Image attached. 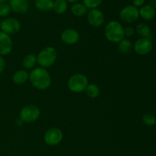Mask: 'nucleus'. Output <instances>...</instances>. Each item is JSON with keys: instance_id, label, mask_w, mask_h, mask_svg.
<instances>
[{"instance_id": "a211bd4d", "label": "nucleus", "mask_w": 156, "mask_h": 156, "mask_svg": "<svg viewBox=\"0 0 156 156\" xmlns=\"http://www.w3.org/2000/svg\"><path fill=\"white\" fill-rule=\"evenodd\" d=\"M117 49L121 54H128L132 50V43L130 40L124 37L117 44Z\"/></svg>"}, {"instance_id": "f704fd0d", "label": "nucleus", "mask_w": 156, "mask_h": 156, "mask_svg": "<svg viewBox=\"0 0 156 156\" xmlns=\"http://www.w3.org/2000/svg\"><path fill=\"white\" fill-rule=\"evenodd\" d=\"M154 156H156V155H154Z\"/></svg>"}, {"instance_id": "1a4fd4ad", "label": "nucleus", "mask_w": 156, "mask_h": 156, "mask_svg": "<svg viewBox=\"0 0 156 156\" xmlns=\"http://www.w3.org/2000/svg\"><path fill=\"white\" fill-rule=\"evenodd\" d=\"M153 48V44L151 39L142 38L137 40L133 45V49L137 54L140 56H146L151 53Z\"/></svg>"}, {"instance_id": "7ed1b4c3", "label": "nucleus", "mask_w": 156, "mask_h": 156, "mask_svg": "<svg viewBox=\"0 0 156 156\" xmlns=\"http://www.w3.org/2000/svg\"><path fill=\"white\" fill-rule=\"evenodd\" d=\"M57 59V51L53 47H47L43 49L37 56V63L40 67L47 69L51 67Z\"/></svg>"}, {"instance_id": "393cba45", "label": "nucleus", "mask_w": 156, "mask_h": 156, "mask_svg": "<svg viewBox=\"0 0 156 156\" xmlns=\"http://www.w3.org/2000/svg\"><path fill=\"white\" fill-rule=\"evenodd\" d=\"M12 12L10 5L7 3H2L0 5V17L1 18H5Z\"/></svg>"}, {"instance_id": "20e7f679", "label": "nucleus", "mask_w": 156, "mask_h": 156, "mask_svg": "<svg viewBox=\"0 0 156 156\" xmlns=\"http://www.w3.org/2000/svg\"><path fill=\"white\" fill-rule=\"evenodd\" d=\"M88 84L89 82L86 76L82 73H75L69 78L67 86L70 91L79 94L85 91Z\"/></svg>"}, {"instance_id": "ddd939ff", "label": "nucleus", "mask_w": 156, "mask_h": 156, "mask_svg": "<svg viewBox=\"0 0 156 156\" xmlns=\"http://www.w3.org/2000/svg\"><path fill=\"white\" fill-rule=\"evenodd\" d=\"M9 5L15 13L25 14L29 9L28 0H9Z\"/></svg>"}, {"instance_id": "f257e3e1", "label": "nucleus", "mask_w": 156, "mask_h": 156, "mask_svg": "<svg viewBox=\"0 0 156 156\" xmlns=\"http://www.w3.org/2000/svg\"><path fill=\"white\" fill-rule=\"evenodd\" d=\"M29 81L34 88L44 91L50 88L51 85V76L47 69L36 67L29 74Z\"/></svg>"}, {"instance_id": "39448f33", "label": "nucleus", "mask_w": 156, "mask_h": 156, "mask_svg": "<svg viewBox=\"0 0 156 156\" xmlns=\"http://www.w3.org/2000/svg\"><path fill=\"white\" fill-rule=\"evenodd\" d=\"M41 116V110L34 105H28L20 111L19 118L23 123H31L37 121Z\"/></svg>"}, {"instance_id": "5701e85b", "label": "nucleus", "mask_w": 156, "mask_h": 156, "mask_svg": "<svg viewBox=\"0 0 156 156\" xmlns=\"http://www.w3.org/2000/svg\"><path fill=\"white\" fill-rule=\"evenodd\" d=\"M143 122L146 126H152L156 124V117L154 114L151 113L145 114L143 117Z\"/></svg>"}, {"instance_id": "4468645a", "label": "nucleus", "mask_w": 156, "mask_h": 156, "mask_svg": "<svg viewBox=\"0 0 156 156\" xmlns=\"http://www.w3.org/2000/svg\"><path fill=\"white\" fill-rule=\"evenodd\" d=\"M140 17H141L143 20L150 21L153 19L155 16V9L153 6L150 5H144L139 9Z\"/></svg>"}, {"instance_id": "2f4dec72", "label": "nucleus", "mask_w": 156, "mask_h": 156, "mask_svg": "<svg viewBox=\"0 0 156 156\" xmlns=\"http://www.w3.org/2000/svg\"><path fill=\"white\" fill-rule=\"evenodd\" d=\"M150 1H152V2H153L156 3V0H150Z\"/></svg>"}, {"instance_id": "dca6fc26", "label": "nucleus", "mask_w": 156, "mask_h": 156, "mask_svg": "<svg viewBox=\"0 0 156 156\" xmlns=\"http://www.w3.org/2000/svg\"><path fill=\"white\" fill-rule=\"evenodd\" d=\"M29 79V73L24 69H19L12 76V81L16 85H22Z\"/></svg>"}, {"instance_id": "9d476101", "label": "nucleus", "mask_w": 156, "mask_h": 156, "mask_svg": "<svg viewBox=\"0 0 156 156\" xmlns=\"http://www.w3.org/2000/svg\"><path fill=\"white\" fill-rule=\"evenodd\" d=\"M105 15L98 9H91L87 14V21L91 27H101L105 23Z\"/></svg>"}, {"instance_id": "423d86ee", "label": "nucleus", "mask_w": 156, "mask_h": 156, "mask_svg": "<svg viewBox=\"0 0 156 156\" xmlns=\"http://www.w3.org/2000/svg\"><path fill=\"white\" fill-rule=\"evenodd\" d=\"M119 17L123 22L126 24H132L140 18L138 8L135 7L133 5L125 6L120 10Z\"/></svg>"}, {"instance_id": "c756f323", "label": "nucleus", "mask_w": 156, "mask_h": 156, "mask_svg": "<svg viewBox=\"0 0 156 156\" xmlns=\"http://www.w3.org/2000/svg\"><path fill=\"white\" fill-rule=\"evenodd\" d=\"M67 2H70V3H76L79 0H66Z\"/></svg>"}, {"instance_id": "a878e982", "label": "nucleus", "mask_w": 156, "mask_h": 156, "mask_svg": "<svg viewBox=\"0 0 156 156\" xmlns=\"http://www.w3.org/2000/svg\"><path fill=\"white\" fill-rule=\"evenodd\" d=\"M135 29L133 27H130V26H128V27H125L124 28V35L125 37H131L133 36L135 34Z\"/></svg>"}, {"instance_id": "4be33fe9", "label": "nucleus", "mask_w": 156, "mask_h": 156, "mask_svg": "<svg viewBox=\"0 0 156 156\" xmlns=\"http://www.w3.org/2000/svg\"><path fill=\"white\" fill-rule=\"evenodd\" d=\"M85 93L90 98H96L100 94V88L94 83H89L85 89Z\"/></svg>"}, {"instance_id": "b1692460", "label": "nucleus", "mask_w": 156, "mask_h": 156, "mask_svg": "<svg viewBox=\"0 0 156 156\" xmlns=\"http://www.w3.org/2000/svg\"><path fill=\"white\" fill-rule=\"evenodd\" d=\"M83 4L88 9H98L102 4L104 0H82Z\"/></svg>"}, {"instance_id": "c85d7f7f", "label": "nucleus", "mask_w": 156, "mask_h": 156, "mask_svg": "<svg viewBox=\"0 0 156 156\" xmlns=\"http://www.w3.org/2000/svg\"><path fill=\"white\" fill-rule=\"evenodd\" d=\"M23 123H23V122H22V120H21V119H20V118L18 119V120H16V124L18 125V126H21V125L23 124Z\"/></svg>"}, {"instance_id": "0eeeda50", "label": "nucleus", "mask_w": 156, "mask_h": 156, "mask_svg": "<svg viewBox=\"0 0 156 156\" xmlns=\"http://www.w3.org/2000/svg\"><path fill=\"white\" fill-rule=\"evenodd\" d=\"M63 133L59 128L51 127L47 129L44 136V140L50 146H56L62 142Z\"/></svg>"}, {"instance_id": "2eb2a0df", "label": "nucleus", "mask_w": 156, "mask_h": 156, "mask_svg": "<svg viewBox=\"0 0 156 156\" xmlns=\"http://www.w3.org/2000/svg\"><path fill=\"white\" fill-rule=\"evenodd\" d=\"M135 30L137 34L140 36V37L149 38L151 40L152 39V34L150 27L146 23H140L136 26Z\"/></svg>"}, {"instance_id": "bb28decb", "label": "nucleus", "mask_w": 156, "mask_h": 156, "mask_svg": "<svg viewBox=\"0 0 156 156\" xmlns=\"http://www.w3.org/2000/svg\"><path fill=\"white\" fill-rule=\"evenodd\" d=\"M6 69V62L4 57L0 55V74L3 73Z\"/></svg>"}, {"instance_id": "7c9ffc66", "label": "nucleus", "mask_w": 156, "mask_h": 156, "mask_svg": "<svg viewBox=\"0 0 156 156\" xmlns=\"http://www.w3.org/2000/svg\"><path fill=\"white\" fill-rule=\"evenodd\" d=\"M6 1H7V0H0V5L2 4V3H5Z\"/></svg>"}, {"instance_id": "9b49d317", "label": "nucleus", "mask_w": 156, "mask_h": 156, "mask_svg": "<svg viewBox=\"0 0 156 156\" xmlns=\"http://www.w3.org/2000/svg\"><path fill=\"white\" fill-rule=\"evenodd\" d=\"M61 41L67 45H74L79 42L80 39V34L73 28H66L61 33Z\"/></svg>"}, {"instance_id": "f03ea898", "label": "nucleus", "mask_w": 156, "mask_h": 156, "mask_svg": "<svg viewBox=\"0 0 156 156\" xmlns=\"http://www.w3.org/2000/svg\"><path fill=\"white\" fill-rule=\"evenodd\" d=\"M105 36L108 41L118 44L125 37L124 28L117 21H111L105 27Z\"/></svg>"}, {"instance_id": "412c9836", "label": "nucleus", "mask_w": 156, "mask_h": 156, "mask_svg": "<svg viewBox=\"0 0 156 156\" xmlns=\"http://www.w3.org/2000/svg\"><path fill=\"white\" fill-rule=\"evenodd\" d=\"M68 9V2L66 0H55L53 1V10L57 15H63Z\"/></svg>"}, {"instance_id": "72a5a7b5", "label": "nucleus", "mask_w": 156, "mask_h": 156, "mask_svg": "<svg viewBox=\"0 0 156 156\" xmlns=\"http://www.w3.org/2000/svg\"><path fill=\"white\" fill-rule=\"evenodd\" d=\"M155 12H156V3H155Z\"/></svg>"}, {"instance_id": "f8f14e48", "label": "nucleus", "mask_w": 156, "mask_h": 156, "mask_svg": "<svg viewBox=\"0 0 156 156\" xmlns=\"http://www.w3.org/2000/svg\"><path fill=\"white\" fill-rule=\"evenodd\" d=\"M13 48V42L10 35L0 31V55L2 56L10 54Z\"/></svg>"}, {"instance_id": "cd10ccee", "label": "nucleus", "mask_w": 156, "mask_h": 156, "mask_svg": "<svg viewBox=\"0 0 156 156\" xmlns=\"http://www.w3.org/2000/svg\"><path fill=\"white\" fill-rule=\"evenodd\" d=\"M132 2L133 5H134L136 8H141L142 6L144 5L145 2H146V0H132Z\"/></svg>"}, {"instance_id": "473e14b6", "label": "nucleus", "mask_w": 156, "mask_h": 156, "mask_svg": "<svg viewBox=\"0 0 156 156\" xmlns=\"http://www.w3.org/2000/svg\"><path fill=\"white\" fill-rule=\"evenodd\" d=\"M1 23H2V21H0V30H1Z\"/></svg>"}, {"instance_id": "f3484780", "label": "nucleus", "mask_w": 156, "mask_h": 156, "mask_svg": "<svg viewBox=\"0 0 156 156\" xmlns=\"http://www.w3.org/2000/svg\"><path fill=\"white\" fill-rule=\"evenodd\" d=\"M34 5L37 9L42 12H50L53 10V0H34Z\"/></svg>"}, {"instance_id": "6e6552de", "label": "nucleus", "mask_w": 156, "mask_h": 156, "mask_svg": "<svg viewBox=\"0 0 156 156\" xmlns=\"http://www.w3.org/2000/svg\"><path fill=\"white\" fill-rule=\"evenodd\" d=\"M21 30V23L15 18H6L2 21L1 30L9 35L15 34Z\"/></svg>"}, {"instance_id": "6ab92c4d", "label": "nucleus", "mask_w": 156, "mask_h": 156, "mask_svg": "<svg viewBox=\"0 0 156 156\" xmlns=\"http://www.w3.org/2000/svg\"><path fill=\"white\" fill-rule=\"evenodd\" d=\"M37 64V56L33 53L24 56L22 59V66L25 69H33Z\"/></svg>"}, {"instance_id": "aec40b11", "label": "nucleus", "mask_w": 156, "mask_h": 156, "mask_svg": "<svg viewBox=\"0 0 156 156\" xmlns=\"http://www.w3.org/2000/svg\"><path fill=\"white\" fill-rule=\"evenodd\" d=\"M71 12L76 17H83L88 14V9L83 3H74L71 7Z\"/></svg>"}]
</instances>
